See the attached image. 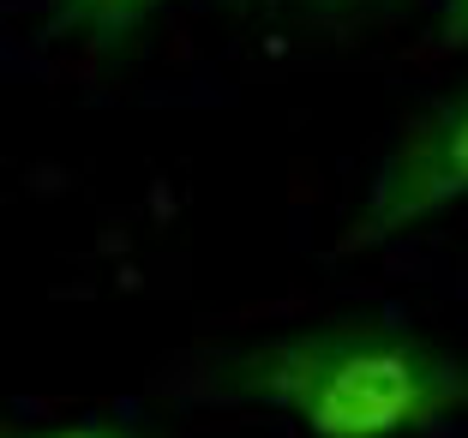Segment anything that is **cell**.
I'll use <instances>...</instances> for the list:
<instances>
[{
  "instance_id": "6da1fadb",
  "label": "cell",
  "mask_w": 468,
  "mask_h": 438,
  "mask_svg": "<svg viewBox=\"0 0 468 438\" xmlns=\"http://www.w3.org/2000/svg\"><path fill=\"white\" fill-rule=\"evenodd\" d=\"M217 402L271 409L301 438H439L468 426V355L385 313L289 325L205 360Z\"/></svg>"
},
{
  "instance_id": "7a4b0ae2",
  "label": "cell",
  "mask_w": 468,
  "mask_h": 438,
  "mask_svg": "<svg viewBox=\"0 0 468 438\" xmlns=\"http://www.w3.org/2000/svg\"><path fill=\"white\" fill-rule=\"evenodd\" d=\"M456 205H468V84L427 102L390 138V151L378 156L367 192H360L343 247L348 252L385 247V240H397V234L420 229V222L444 217Z\"/></svg>"
},
{
  "instance_id": "3957f363",
  "label": "cell",
  "mask_w": 468,
  "mask_h": 438,
  "mask_svg": "<svg viewBox=\"0 0 468 438\" xmlns=\"http://www.w3.org/2000/svg\"><path fill=\"white\" fill-rule=\"evenodd\" d=\"M151 13H163V0H55L48 6V37L102 55V48H121Z\"/></svg>"
},
{
  "instance_id": "277c9868",
  "label": "cell",
  "mask_w": 468,
  "mask_h": 438,
  "mask_svg": "<svg viewBox=\"0 0 468 438\" xmlns=\"http://www.w3.org/2000/svg\"><path fill=\"white\" fill-rule=\"evenodd\" d=\"M6 438H163L156 426H144L126 409H97V414H72V421H42V426H18Z\"/></svg>"
},
{
  "instance_id": "5b68a950",
  "label": "cell",
  "mask_w": 468,
  "mask_h": 438,
  "mask_svg": "<svg viewBox=\"0 0 468 438\" xmlns=\"http://www.w3.org/2000/svg\"><path fill=\"white\" fill-rule=\"evenodd\" d=\"M432 42H439L444 55H463L468 48V0H439V13H432Z\"/></svg>"
},
{
  "instance_id": "8992f818",
  "label": "cell",
  "mask_w": 468,
  "mask_h": 438,
  "mask_svg": "<svg viewBox=\"0 0 468 438\" xmlns=\"http://www.w3.org/2000/svg\"><path fill=\"white\" fill-rule=\"evenodd\" d=\"M318 18H355V13H385V6H402V0H294Z\"/></svg>"
}]
</instances>
